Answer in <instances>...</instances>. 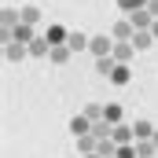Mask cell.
<instances>
[{"label": "cell", "mask_w": 158, "mask_h": 158, "mask_svg": "<svg viewBox=\"0 0 158 158\" xmlns=\"http://www.w3.org/2000/svg\"><path fill=\"white\" fill-rule=\"evenodd\" d=\"M88 52H92L96 59L114 55V37H110V33H96V37H92V44H88Z\"/></svg>", "instance_id": "6da1fadb"}, {"label": "cell", "mask_w": 158, "mask_h": 158, "mask_svg": "<svg viewBox=\"0 0 158 158\" xmlns=\"http://www.w3.org/2000/svg\"><path fill=\"white\" fill-rule=\"evenodd\" d=\"M136 55V48H132V40H114V63L121 66H129V59Z\"/></svg>", "instance_id": "7a4b0ae2"}, {"label": "cell", "mask_w": 158, "mask_h": 158, "mask_svg": "<svg viewBox=\"0 0 158 158\" xmlns=\"http://www.w3.org/2000/svg\"><path fill=\"white\" fill-rule=\"evenodd\" d=\"M70 132H74V136H92V121H88V114H74V118H70Z\"/></svg>", "instance_id": "3957f363"}, {"label": "cell", "mask_w": 158, "mask_h": 158, "mask_svg": "<svg viewBox=\"0 0 158 158\" xmlns=\"http://www.w3.org/2000/svg\"><path fill=\"white\" fill-rule=\"evenodd\" d=\"M129 22H132V30H151V26H155V15H151L147 7H140V11L129 15Z\"/></svg>", "instance_id": "277c9868"}, {"label": "cell", "mask_w": 158, "mask_h": 158, "mask_svg": "<svg viewBox=\"0 0 158 158\" xmlns=\"http://www.w3.org/2000/svg\"><path fill=\"white\" fill-rule=\"evenodd\" d=\"M4 55H7V63H22V59L30 55V44H19V40H11V44H4Z\"/></svg>", "instance_id": "5b68a950"}, {"label": "cell", "mask_w": 158, "mask_h": 158, "mask_svg": "<svg viewBox=\"0 0 158 158\" xmlns=\"http://www.w3.org/2000/svg\"><path fill=\"white\" fill-rule=\"evenodd\" d=\"M132 136H136V143H143V140L155 136V125H151L147 118H136V121H132Z\"/></svg>", "instance_id": "8992f818"}, {"label": "cell", "mask_w": 158, "mask_h": 158, "mask_svg": "<svg viewBox=\"0 0 158 158\" xmlns=\"http://www.w3.org/2000/svg\"><path fill=\"white\" fill-rule=\"evenodd\" d=\"M151 44H158L151 30H136V33H132V48H136V52H147Z\"/></svg>", "instance_id": "52a82bcc"}, {"label": "cell", "mask_w": 158, "mask_h": 158, "mask_svg": "<svg viewBox=\"0 0 158 158\" xmlns=\"http://www.w3.org/2000/svg\"><path fill=\"white\" fill-rule=\"evenodd\" d=\"M132 33H136V30H132V22H129V19L114 22V30H110V37H114V40H132Z\"/></svg>", "instance_id": "ba28073f"}, {"label": "cell", "mask_w": 158, "mask_h": 158, "mask_svg": "<svg viewBox=\"0 0 158 158\" xmlns=\"http://www.w3.org/2000/svg\"><path fill=\"white\" fill-rule=\"evenodd\" d=\"M88 44H92V37H88V33H81V30H74L70 40H66V48H70V52H85Z\"/></svg>", "instance_id": "9c48e42d"}, {"label": "cell", "mask_w": 158, "mask_h": 158, "mask_svg": "<svg viewBox=\"0 0 158 158\" xmlns=\"http://www.w3.org/2000/svg\"><path fill=\"white\" fill-rule=\"evenodd\" d=\"M44 37H48V44L55 48V44H66V40H70V30H63V26H48Z\"/></svg>", "instance_id": "30bf717a"}, {"label": "cell", "mask_w": 158, "mask_h": 158, "mask_svg": "<svg viewBox=\"0 0 158 158\" xmlns=\"http://www.w3.org/2000/svg\"><path fill=\"white\" fill-rule=\"evenodd\" d=\"M114 143H118V147H125V143H136L132 125H114Z\"/></svg>", "instance_id": "8fae6325"}, {"label": "cell", "mask_w": 158, "mask_h": 158, "mask_svg": "<svg viewBox=\"0 0 158 158\" xmlns=\"http://www.w3.org/2000/svg\"><path fill=\"white\" fill-rule=\"evenodd\" d=\"M114 70H118L114 55H107V59H96V74H99V77H107V81H110V74H114Z\"/></svg>", "instance_id": "7c38bea8"}, {"label": "cell", "mask_w": 158, "mask_h": 158, "mask_svg": "<svg viewBox=\"0 0 158 158\" xmlns=\"http://www.w3.org/2000/svg\"><path fill=\"white\" fill-rule=\"evenodd\" d=\"M11 40H19V44H33V40H37V37H33V26L19 22V26H15V37H11Z\"/></svg>", "instance_id": "4fadbf2b"}, {"label": "cell", "mask_w": 158, "mask_h": 158, "mask_svg": "<svg viewBox=\"0 0 158 158\" xmlns=\"http://www.w3.org/2000/svg\"><path fill=\"white\" fill-rule=\"evenodd\" d=\"M19 15H22V22H26V26H37V22H40V7H33V4L19 7Z\"/></svg>", "instance_id": "5bb4252c"}, {"label": "cell", "mask_w": 158, "mask_h": 158, "mask_svg": "<svg viewBox=\"0 0 158 158\" xmlns=\"http://www.w3.org/2000/svg\"><path fill=\"white\" fill-rule=\"evenodd\" d=\"M30 55H37V59L52 55V44H48V37H37V40H33V44H30Z\"/></svg>", "instance_id": "9a60e30c"}, {"label": "cell", "mask_w": 158, "mask_h": 158, "mask_svg": "<svg viewBox=\"0 0 158 158\" xmlns=\"http://www.w3.org/2000/svg\"><path fill=\"white\" fill-rule=\"evenodd\" d=\"M129 77H132V70H129V66H121V63H118V70L110 74V85H118V88H125V85H129Z\"/></svg>", "instance_id": "2e32d148"}, {"label": "cell", "mask_w": 158, "mask_h": 158, "mask_svg": "<svg viewBox=\"0 0 158 158\" xmlns=\"http://www.w3.org/2000/svg\"><path fill=\"white\" fill-rule=\"evenodd\" d=\"M70 55H74V52H70V48H66V44H55V48H52V55H48V59H52V63H55V66H63V63H66V59H70Z\"/></svg>", "instance_id": "e0dca14e"}, {"label": "cell", "mask_w": 158, "mask_h": 158, "mask_svg": "<svg viewBox=\"0 0 158 158\" xmlns=\"http://www.w3.org/2000/svg\"><path fill=\"white\" fill-rule=\"evenodd\" d=\"M103 121H110V125H121V107H118V103H107V107H103Z\"/></svg>", "instance_id": "ac0fdd59"}, {"label": "cell", "mask_w": 158, "mask_h": 158, "mask_svg": "<svg viewBox=\"0 0 158 158\" xmlns=\"http://www.w3.org/2000/svg\"><path fill=\"white\" fill-rule=\"evenodd\" d=\"M158 155V147L151 143V140H143V143H136V158H155Z\"/></svg>", "instance_id": "d6986e66"}, {"label": "cell", "mask_w": 158, "mask_h": 158, "mask_svg": "<svg viewBox=\"0 0 158 158\" xmlns=\"http://www.w3.org/2000/svg\"><path fill=\"white\" fill-rule=\"evenodd\" d=\"M147 4H151V0H118V7H121V11H129V15L140 11V7H147Z\"/></svg>", "instance_id": "ffe728a7"}, {"label": "cell", "mask_w": 158, "mask_h": 158, "mask_svg": "<svg viewBox=\"0 0 158 158\" xmlns=\"http://www.w3.org/2000/svg\"><path fill=\"white\" fill-rule=\"evenodd\" d=\"M85 114H88V121H103V107H99V103H88Z\"/></svg>", "instance_id": "44dd1931"}, {"label": "cell", "mask_w": 158, "mask_h": 158, "mask_svg": "<svg viewBox=\"0 0 158 158\" xmlns=\"http://www.w3.org/2000/svg\"><path fill=\"white\" fill-rule=\"evenodd\" d=\"M118 158H136V143H125V147H118Z\"/></svg>", "instance_id": "7402d4cb"}, {"label": "cell", "mask_w": 158, "mask_h": 158, "mask_svg": "<svg viewBox=\"0 0 158 158\" xmlns=\"http://www.w3.org/2000/svg\"><path fill=\"white\" fill-rule=\"evenodd\" d=\"M147 11H151V15L158 19V0H151V4H147Z\"/></svg>", "instance_id": "603a6c76"}, {"label": "cell", "mask_w": 158, "mask_h": 158, "mask_svg": "<svg viewBox=\"0 0 158 158\" xmlns=\"http://www.w3.org/2000/svg\"><path fill=\"white\" fill-rule=\"evenodd\" d=\"M151 33H155V40H158V19H155V26H151Z\"/></svg>", "instance_id": "cb8c5ba5"}, {"label": "cell", "mask_w": 158, "mask_h": 158, "mask_svg": "<svg viewBox=\"0 0 158 158\" xmlns=\"http://www.w3.org/2000/svg\"><path fill=\"white\" fill-rule=\"evenodd\" d=\"M151 143H155V147H158V129H155V136H151Z\"/></svg>", "instance_id": "d4e9b609"}, {"label": "cell", "mask_w": 158, "mask_h": 158, "mask_svg": "<svg viewBox=\"0 0 158 158\" xmlns=\"http://www.w3.org/2000/svg\"><path fill=\"white\" fill-rule=\"evenodd\" d=\"M81 158H103V155H81Z\"/></svg>", "instance_id": "484cf974"}, {"label": "cell", "mask_w": 158, "mask_h": 158, "mask_svg": "<svg viewBox=\"0 0 158 158\" xmlns=\"http://www.w3.org/2000/svg\"><path fill=\"white\" fill-rule=\"evenodd\" d=\"M114 158H118V155H114Z\"/></svg>", "instance_id": "4316f807"}]
</instances>
